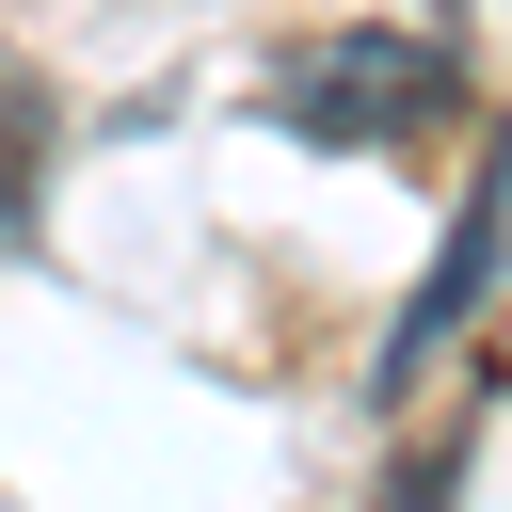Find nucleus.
<instances>
[{
  "instance_id": "nucleus-3",
  "label": "nucleus",
  "mask_w": 512,
  "mask_h": 512,
  "mask_svg": "<svg viewBox=\"0 0 512 512\" xmlns=\"http://www.w3.org/2000/svg\"><path fill=\"white\" fill-rule=\"evenodd\" d=\"M32 176H48V96H32L16 64H0V224L32 208Z\"/></svg>"
},
{
  "instance_id": "nucleus-2",
  "label": "nucleus",
  "mask_w": 512,
  "mask_h": 512,
  "mask_svg": "<svg viewBox=\"0 0 512 512\" xmlns=\"http://www.w3.org/2000/svg\"><path fill=\"white\" fill-rule=\"evenodd\" d=\"M496 208H512V160H496V176L464 192V224H448V272H432V304H416V320L384 336V368H400V352H432V336H448V320L480 304V272H496Z\"/></svg>"
},
{
  "instance_id": "nucleus-1",
  "label": "nucleus",
  "mask_w": 512,
  "mask_h": 512,
  "mask_svg": "<svg viewBox=\"0 0 512 512\" xmlns=\"http://www.w3.org/2000/svg\"><path fill=\"white\" fill-rule=\"evenodd\" d=\"M448 48L432 32H304L288 64H272V112L304 128V144H416V128H448Z\"/></svg>"
}]
</instances>
